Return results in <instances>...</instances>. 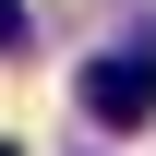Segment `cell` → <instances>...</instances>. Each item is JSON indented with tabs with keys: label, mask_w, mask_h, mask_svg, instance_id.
Instances as JSON below:
<instances>
[{
	"label": "cell",
	"mask_w": 156,
	"mask_h": 156,
	"mask_svg": "<svg viewBox=\"0 0 156 156\" xmlns=\"http://www.w3.org/2000/svg\"><path fill=\"white\" fill-rule=\"evenodd\" d=\"M84 108H96L108 132H144V120H156V48H108V60H84Z\"/></svg>",
	"instance_id": "1"
},
{
	"label": "cell",
	"mask_w": 156,
	"mask_h": 156,
	"mask_svg": "<svg viewBox=\"0 0 156 156\" xmlns=\"http://www.w3.org/2000/svg\"><path fill=\"white\" fill-rule=\"evenodd\" d=\"M24 36H36V24H24V0H0V48H24Z\"/></svg>",
	"instance_id": "2"
},
{
	"label": "cell",
	"mask_w": 156,
	"mask_h": 156,
	"mask_svg": "<svg viewBox=\"0 0 156 156\" xmlns=\"http://www.w3.org/2000/svg\"><path fill=\"white\" fill-rule=\"evenodd\" d=\"M0 156H12V144H0Z\"/></svg>",
	"instance_id": "3"
}]
</instances>
